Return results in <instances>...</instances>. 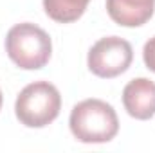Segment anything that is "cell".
Listing matches in <instances>:
<instances>
[{"label": "cell", "mask_w": 155, "mask_h": 153, "mask_svg": "<svg viewBox=\"0 0 155 153\" xmlns=\"http://www.w3.org/2000/svg\"><path fill=\"white\" fill-rule=\"evenodd\" d=\"M5 52L16 67L24 70H38L51 60L52 41L41 27L24 22L9 29L5 36Z\"/></svg>", "instance_id": "7a4b0ae2"}, {"label": "cell", "mask_w": 155, "mask_h": 153, "mask_svg": "<svg viewBox=\"0 0 155 153\" xmlns=\"http://www.w3.org/2000/svg\"><path fill=\"white\" fill-rule=\"evenodd\" d=\"M123 105L130 117L146 121L155 115V83L148 77L132 79L123 90Z\"/></svg>", "instance_id": "5b68a950"}, {"label": "cell", "mask_w": 155, "mask_h": 153, "mask_svg": "<svg viewBox=\"0 0 155 153\" xmlns=\"http://www.w3.org/2000/svg\"><path fill=\"white\" fill-rule=\"evenodd\" d=\"M90 0H43L47 16L58 24H72L83 16Z\"/></svg>", "instance_id": "52a82bcc"}, {"label": "cell", "mask_w": 155, "mask_h": 153, "mask_svg": "<svg viewBox=\"0 0 155 153\" xmlns=\"http://www.w3.org/2000/svg\"><path fill=\"white\" fill-rule=\"evenodd\" d=\"M134 61V49L124 38L107 36L96 41L87 56L88 70L97 77L112 79L130 69Z\"/></svg>", "instance_id": "277c9868"}, {"label": "cell", "mask_w": 155, "mask_h": 153, "mask_svg": "<svg viewBox=\"0 0 155 153\" xmlns=\"http://www.w3.org/2000/svg\"><path fill=\"white\" fill-rule=\"evenodd\" d=\"M143 60H144V65L155 72V36L150 38L144 43V49H143Z\"/></svg>", "instance_id": "ba28073f"}, {"label": "cell", "mask_w": 155, "mask_h": 153, "mask_svg": "<svg viewBox=\"0 0 155 153\" xmlns=\"http://www.w3.org/2000/svg\"><path fill=\"white\" fill-rule=\"evenodd\" d=\"M72 135L85 144L110 142L119 132V119L112 105L101 99H85L71 112Z\"/></svg>", "instance_id": "6da1fadb"}, {"label": "cell", "mask_w": 155, "mask_h": 153, "mask_svg": "<svg viewBox=\"0 0 155 153\" xmlns=\"http://www.w3.org/2000/svg\"><path fill=\"white\" fill-rule=\"evenodd\" d=\"M108 16L123 27L144 25L155 11V0H107Z\"/></svg>", "instance_id": "8992f818"}, {"label": "cell", "mask_w": 155, "mask_h": 153, "mask_svg": "<svg viewBox=\"0 0 155 153\" xmlns=\"http://www.w3.org/2000/svg\"><path fill=\"white\" fill-rule=\"evenodd\" d=\"M2 101H4V99H2V92H0V108H2Z\"/></svg>", "instance_id": "9c48e42d"}, {"label": "cell", "mask_w": 155, "mask_h": 153, "mask_svg": "<svg viewBox=\"0 0 155 153\" xmlns=\"http://www.w3.org/2000/svg\"><path fill=\"white\" fill-rule=\"evenodd\" d=\"M61 110V96L49 81H35L22 88L15 103L16 119L27 128L51 124Z\"/></svg>", "instance_id": "3957f363"}]
</instances>
